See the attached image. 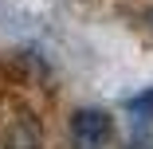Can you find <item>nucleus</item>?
Here are the masks:
<instances>
[{
	"label": "nucleus",
	"mask_w": 153,
	"mask_h": 149,
	"mask_svg": "<svg viewBox=\"0 0 153 149\" xmlns=\"http://www.w3.org/2000/svg\"><path fill=\"white\" fill-rule=\"evenodd\" d=\"M114 126H110V114L102 110H79L71 118V145L75 149H102L110 141Z\"/></svg>",
	"instance_id": "f257e3e1"
},
{
	"label": "nucleus",
	"mask_w": 153,
	"mask_h": 149,
	"mask_svg": "<svg viewBox=\"0 0 153 149\" xmlns=\"http://www.w3.org/2000/svg\"><path fill=\"white\" fill-rule=\"evenodd\" d=\"M126 106H130V114H137V118H153V90H145V94L130 98Z\"/></svg>",
	"instance_id": "f03ea898"
},
{
	"label": "nucleus",
	"mask_w": 153,
	"mask_h": 149,
	"mask_svg": "<svg viewBox=\"0 0 153 149\" xmlns=\"http://www.w3.org/2000/svg\"><path fill=\"white\" fill-rule=\"evenodd\" d=\"M130 149H153V141H134Z\"/></svg>",
	"instance_id": "7ed1b4c3"
}]
</instances>
